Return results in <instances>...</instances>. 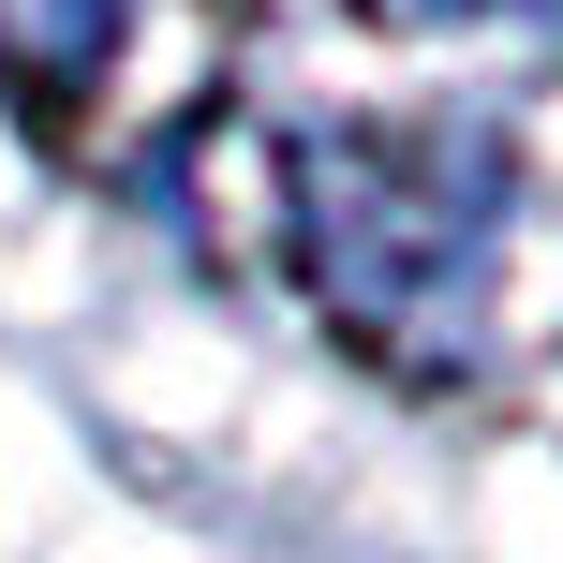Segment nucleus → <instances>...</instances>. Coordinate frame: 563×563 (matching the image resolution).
I'll list each match as a JSON object with an SVG mask.
<instances>
[{
	"label": "nucleus",
	"instance_id": "nucleus-1",
	"mask_svg": "<svg viewBox=\"0 0 563 563\" xmlns=\"http://www.w3.org/2000/svg\"><path fill=\"white\" fill-rule=\"evenodd\" d=\"M519 148L489 119H356L282 164V253L356 341H445L505 238Z\"/></svg>",
	"mask_w": 563,
	"mask_h": 563
},
{
	"label": "nucleus",
	"instance_id": "nucleus-2",
	"mask_svg": "<svg viewBox=\"0 0 563 563\" xmlns=\"http://www.w3.org/2000/svg\"><path fill=\"white\" fill-rule=\"evenodd\" d=\"M119 30H134V0H0V89L15 104H89L119 59Z\"/></svg>",
	"mask_w": 563,
	"mask_h": 563
}]
</instances>
